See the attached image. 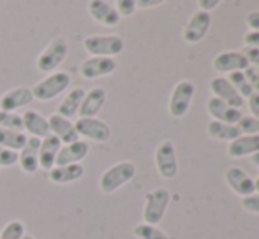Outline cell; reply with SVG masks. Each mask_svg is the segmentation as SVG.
<instances>
[{
    "label": "cell",
    "instance_id": "cell-1",
    "mask_svg": "<svg viewBox=\"0 0 259 239\" xmlns=\"http://www.w3.org/2000/svg\"><path fill=\"white\" fill-rule=\"evenodd\" d=\"M136 176V165L129 160L118 162V164L111 165L101 174L99 188L103 194H115L118 188L125 187L131 183L133 178Z\"/></svg>",
    "mask_w": 259,
    "mask_h": 239
},
{
    "label": "cell",
    "instance_id": "cell-2",
    "mask_svg": "<svg viewBox=\"0 0 259 239\" xmlns=\"http://www.w3.org/2000/svg\"><path fill=\"white\" fill-rule=\"evenodd\" d=\"M71 86V76L65 71H55L48 74L45 79L37 81L32 88V95L34 99L41 100V102H48V100L57 99L60 93Z\"/></svg>",
    "mask_w": 259,
    "mask_h": 239
},
{
    "label": "cell",
    "instance_id": "cell-3",
    "mask_svg": "<svg viewBox=\"0 0 259 239\" xmlns=\"http://www.w3.org/2000/svg\"><path fill=\"white\" fill-rule=\"evenodd\" d=\"M123 39L116 34L104 35H89L83 41V48L90 56H104V58H115L123 51Z\"/></svg>",
    "mask_w": 259,
    "mask_h": 239
},
{
    "label": "cell",
    "instance_id": "cell-4",
    "mask_svg": "<svg viewBox=\"0 0 259 239\" xmlns=\"http://www.w3.org/2000/svg\"><path fill=\"white\" fill-rule=\"evenodd\" d=\"M67 53H69L67 39L58 35V37H53L52 41H50V44L39 53L35 65H37L39 71L45 72V74H52V72H55L58 69V65L65 60Z\"/></svg>",
    "mask_w": 259,
    "mask_h": 239
},
{
    "label": "cell",
    "instance_id": "cell-5",
    "mask_svg": "<svg viewBox=\"0 0 259 239\" xmlns=\"http://www.w3.org/2000/svg\"><path fill=\"white\" fill-rule=\"evenodd\" d=\"M171 195L166 188H154L145 195V208H143V223L148 225H159L162 222L164 215L169 206Z\"/></svg>",
    "mask_w": 259,
    "mask_h": 239
},
{
    "label": "cell",
    "instance_id": "cell-6",
    "mask_svg": "<svg viewBox=\"0 0 259 239\" xmlns=\"http://www.w3.org/2000/svg\"><path fill=\"white\" fill-rule=\"evenodd\" d=\"M155 167L160 178L164 180H173L178 174V158L175 144L169 139H164L159 143L155 150Z\"/></svg>",
    "mask_w": 259,
    "mask_h": 239
},
{
    "label": "cell",
    "instance_id": "cell-7",
    "mask_svg": "<svg viewBox=\"0 0 259 239\" xmlns=\"http://www.w3.org/2000/svg\"><path fill=\"white\" fill-rule=\"evenodd\" d=\"M194 92H196V88L191 81H180L175 86L169 97V106H167L171 116L178 119L187 114L189 107H191V102H192V97H194Z\"/></svg>",
    "mask_w": 259,
    "mask_h": 239
},
{
    "label": "cell",
    "instance_id": "cell-8",
    "mask_svg": "<svg viewBox=\"0 0 259 239\" xmlns=\"http://www.w3.org/2000/svg\"><path fill=\"white\" fill-rule=\"evenodd\" d=\"M76 132L79 137H85L94 143H106L111 137V129L99 118H78L74 122Z\"/></svg>",
    "mask_w": 259,
    "mask_h": 239
},
{
    "label": "cell",
    "instance_id": "cell-9",
    "mask_svg": "<svg viewBox=\"0 0 259 239\" xmlns=\"http://www.w3.org/2000/svg\"><path fill=\"white\" fill-rule=\"evenodd\" d=\"M210 25H211V18L208 13H203V11H198L191 16V20L187 21L184 28V41L187 44H198L205 39V35L210 30Z\"/></svg>",
    "mask_w": 259,
    "mask_h": 239
},
{
    "label": "cell",
    "instance_id": "cell-10",
    "mask_svg": "<svg viewBox=\"0 0 259 239\" xmlns=\"http://www.w3.org/2000/svg\"><path fill=\"white\" fill-rule=\"evenodd\" d=\"M210 92L213 93L215 99L222 100V102L235 107V109H240V107H243V104H245V99H242V97L236 93V90L233 88L231 83H229L228 78H224V76H217V78L210 79Z\"/></svg>",
    "mask_w": 259,
    "mask_h": 239
},
{
    "label": "cell",
    "instance_id": "cell-11",
    "mask_svg": "<svg viewBox=\"0 0 259 239\" xmlns=\"http://www.w3.org/2000/svg\"><path fill=\"white\" fill-rule=\"evenodd\" d=\"M116 71L115 58H104V56H90L79 65V74L83 79H97L103 76H109Z\"/></svg>",
    "mask_w": 259,
    "mask_h": 239
},
{
    "label": "cell",
    "instance_id": "cell-12",
    "mask_svg": "<svg viewBox=\"0 0 259 239\" xmlns=\"http://www.w3.org/2000/svg\"><path fill=\"white\" fill-rule=\"evenodd\" d=\"M34 95H32V88L27 86H16L11 88L0 97V111H9V113H16L20 107H27L32 104Z\"/></svg>",
    "mask_w": 259,
    "mask_h": 239
},
{
    "label": "cell",
    "instance_id": "cell-13",
    "mask_svg": "<svg viewBox=\"0 0 259 239\" xmlns=\"http://www.w3.org/2000/svg\"><path fill=\"white\" fill-rule=\"evenodd\" d=\"M39 148H41V139L28 136L25 146L18 151V164L25 174H34L39 171Z\"/></svg>",
    "mask_w": 259,
    "mask_h": 239
},
{
    "label": "cell",
    "instance_id": "cell-14",
    "mask_svg": "<svg viewBox=\"0 0 259 239\" xmlns=\"http://www.w3.org/2000/svg\"><path fill=\"white\" fill-rule=\"evenodd\" d=\"M226 178V183H228V187L231 188L233 192H235L236 195H240V197H249V195H252L254 192H256V185H254V180L250 178L249 174H247L243 169L240 167H229L228 171H226L224 174Z\"/></svg>",
    "mask_w": 259,
    "mask_h": 239
},
{
    "label": "cell",
    "instance_id": "cell-15",
    "mask_svg": "<svg viewBox=\"0 0 259 239\" xmlns=\"http://www.w3.org/2000/svg\"><path fill=\"white\" fill-rule=\"evenodd\" d=\"M48 125H50V134L57 137L58 141L64 144H71L74 141H79V136L76 132V127L72 119H67L60 114L53 113L52 116L48 118Z\"/></svg>",
    "mask_w": 259,
    "mask_h": 239
},
{
    "label": "cell",
    "instance_id": "cell-16",
    "mask_svg": "<svg viewBox=\"0 0 259 239\" xmlns=\"http://www.w3.org/2000/svg\"><path fill=\"white\" fill-rule=\"evenodd\" d=\"M249 62L242 51H224L213 58V69L221 74H231V72H243L249 69Z\"/></svg>",
    "mask_w": 259,
    "mask_h": 239
},
{
    "label": "cell",
    "instance_id": "cell-17",
    "mask_svg": "<svg viewBox=\"0 0 259 239\" xmlns=\"http://www.w3.org/2000/svg\"><path fill=\"white\" fill-rule=\"evenodd\" d=\"M106 104V90L103 86H94L83 97L81 107L78 111L79 118H97V114L101 113V109Z\"/></svg>",
    "mask_w": 259,
    "mask_h": 239
},
{
    "label": "cell",
    "instance_id": "cell-18",
    "mask_svg": "<svg viewBox=\"0 0 259 239\" xmlns=\"http://www.w3.org/2000/svg\"><path fill=\"white\" fill-rule=\"evenodd\" d=\"M206 111L210 113V116L213 118L215 122L228 123V125H236V123L240 122V118L243 116V114L240 113V109H235V107L228 106L226 102L215 99V97H211L206 102Z\"/></svg>",
    "mask_w": 259,
    "mask_h": 239
},
{
    "label": "cell",
    "instance_id": "cell-19",
    "mask_svg": "<svg viewBox=\"0 0 259 239\" xmlns=\"http://www.w3.org/2000/svg\"><path fill=\"white\" fill-rule=\"evenodd\" d=\"M90 146L87 141L79 139L74 141L71 144H64L58 151V157H57V164L55 165H69V164H79L83 158L89 155Z\"/></svg>",
    "mask_w": 259,
    "mask_h": 239
},
{
    "label": "cell",
    "instance_id": "cell-20",
    "mask_svg": "<svg viewBox=\"0 0 259 239\" xmlns=\"http://www.w3.org/2000/svg\"><path fill=\"white\" fill-rule=\"evenodd\" d=\"M89 14L92 16V20H96L97 23L106 25V27H115L120 21L116 9L109 2H104V0H90Z\"/></svg>",
    "mask_w": 259,
    "mask_h": 239
},
{
    "label": "cell",
    "instance_id": "cell-21",
    "mask_svg": "<svg viewBox=\"0 0 259 239\" xmlns=\"http://www.w3.org/2000/svg\"><path fill=\"white\" fill-rule=\"evenodd\" d=\"M62 148V143L55 136H46L41 139V148H39V169L42 171H52L57 164L58 151Z\"/></svg>",
    "mask_w": 259,
    "mask_h": 239
},
{
    "label": "cell",
    "instance_id": "cell-22",
    "mask_svg": "<svg viewBox=\"0 0 259 239\" xmlns=\"http://www.w3.org/2000/svg\"><path fill=\"white\" fill-rule=\"evenodd\" d=\"M23 118V132L30 134V137H37V139H45L50 136V125L48 118H45L41 113L34 109H28L21 114Z\"/></svg>",
    "mask_w": 259,
    "mask_h": 239
},
{
    "label": "cell",
    "instance_id": "cell-23",
    "mask_svg": "<svg viewBox=\"0 0 259 239\" xmlns=\"http://www.w3.org/2000/svg\"><path fill=\"white\" fill-rule=\"evenodd\" d=\"M85 176V167L81 164L69 165H55L52 171H48V178L55 185H67L81 180Z\"/></svg>",
    "mask_w": 259,
    "mask_h": 239
},
{
    "label": "cell",
    "instance_id": "cell-24",
    "mask_svg": "<svg viewBox=\"0 0 259 239\" xmlns=\"http://www.w3.org/2000/svg\"><path fill=\"white\" fill-rule=\"evenodd\" d=\"M259 153V136H240L228 146L229 158L252 157Z\"/></svg>",
    "mask_w": 259,
    "mask_h": 239
},
{
    "label": "cell",
    "instance_id": "cell-25",
    "mask_svg": "<svg viewBox=\"0 0 259 239\" xmlns=\"http://www.w3.org/2000/svg\"><path fill=\"white\" fill-rule=\"evenodd\" d=\"M85 93H87L85 90L79 88V86L72 88L71 92L64 97V100L60 102V106H58V109H57V114H60V116H64L67 119H72L76 114H78L79 107H81Z\"/></svg>",
    "mask_w": 259,
    "mask_h": 239
},
{
    "label": "cell",
    "instance_id": "cell-26",
    "mask_svg": "<svg viewBox=\"0 0 259 239\" xmlns=\"http://www.w3.org/2000/svg\"><path fill=\"white\" fill-rule=\"evenodd\" d=\"M206 132L211 139L226 141V143H233V141L238 139V137L242 136L236 125H228V123L215 122V119H211V122L206 125Z\"/></svg>",
    "mask_w": 259,
    "mask_h": 239
},
{
    "label": "cell",
    "instance_id": "cell-27",
    "mask_svg": "<svg viewBox=\"0 0 259 239\" xmlns=\"http://www.w3.org/2000/svg\"><path fill=\"white\" fill-rule=\"evenodd\" d=\"M28 136L25 132H18V130H7L0 129V146L7 148L11 151H20L25 146Z\"/></svg>",
    "mask_w": 259,
    "mask_h": 239
},
{
    "label": "cell",
    "instance_id": "cell-28",
    "mask_svg": "<svg viewBox=\"0 0 259 239\" xmlns=\"http://www.w3.org/2000/svg\"><path fill=\"white\" fill-rule=\"evenodd\" d=\"M228 81L231 83V86L236 90V93H238L242 99H249L254 93L243 72H231V74L228 76Z\"/></svg>",
    "mask_w": 259,
    "mask_h": 239
},
{
    "label": "cell",
    "instance_id": "cell-29",
    "mask_svg": "<svg viewBox=\"0 0 259 239\" xmlns=\"http://www.w3.org/2000/svg\"><path fill=\"white\" fill-rule=\"evenodd\" d=\"M134 236L138 239H169L164 230H160L157 225H148V223H140L134 227Z\"/></svg>",
    "mask_w": 259,
    "mask_h": 239
},
{
    "label": "cell",
    "instance_id": "cell-30",
    "mask_svg": "<svg viewBox=\"0 0 259 239\" xmlns=\"http://www.w3.org/2000/svg\"><path fill=\"white\" fill-rule=\"evenodd\" d=\"M0 129L23 132V118H21V114H18V113L0 111Z\"/></svg>",
    "mask_w": 259,
    "mask_h": 239
},
{
    "label": "cell",
    "instance_id": "cell-31",
    "mask_svg": "<svg viewBox=\"0 0 259 239\" xmlns=\"http://www.w3.org/2000/svg\"><path fill=\"white\" fill-rule=\"evenodd\" d=\"M25 223L21 220H11L9 223H6L0 232V239H23L25 236Z\"/></svg>",
    "mask_w": 259,
    "mask_h": 239
},
{
    "label": "cell",
    "instance_id": "cell-32",
    "mask_svg": "<svg viewBox=\"0 0 259 239\" xmlns=\"http://www.w3.org/2000/svg\"><path fill=\"white\" fill-rule=\"evenodd\" d=\"M236 127L242 136H259V119L254 116H242Z\"/></svg>",
    "mask_w": 259,
    "mask_h": 239
},
{
    "label": "cell",
    "instance_id": "cell-33",
    "mask_svg": "<svg viewBox=\"0 0 259 239\" xmlns=\"http://www.w3.org/2000/svg\"><path fill=\"white\" fill-rule=\"evenodd\" d=\"M115 9H116V13H118L120 18H122V16L129 18L138 11L136 0H118V2L115 4Z\"/></svg>",
    "mask_w": 259,
    "mask_h": 239
},
{
    "label": "cell",
    "instance_id": "cell-34",
    "mask_svg": "<svg viewBox=\"0 0 259 239\" xmlns=\"http://www.w3.org/2000/svg\"><path fill=\"white\" fill-rule=\"evenodd\" d=\"M18 164V153L0 146V167H13Z\"/></svg>",
    "mask_w": 259,
    "mask_h": 239
},
{
    "label": "cell",
    "instance_id": "cell-35",
    "mask_svg": "<svg viewBox=\"0 0 259 239\" xmlns=\"http://www.w3.org/2000/svg\"><path fill=\"white\" fill-rule=\"evenodd\" d=\"M242 206L245 211L259 215V194H252V195H249V197H243Z\"/></svg>",
    "mask_w": 259,
    "mask_h": 239
},
{
    "label": "cell",
    "instance_id": "cell-36",
    "mask_svg": "<svg viewBox=\"0 0 259 239\" xmlns=\"http://www.w3.org/2000/svg\"><path fill=\"white\" fill-rule=\"evenodd\" d=\"M243 74H245L247 81H249L250 88H252L254 93H259V71L254 67H249L243 71Z\"/></svg>",
    "mask_w": 259,
    "mask_h": 239
},
{
    "label": "cell",
    "instance_id": "cell-37",
    "mask_svg": "<svg viewBox=\"0 0 259 239\" xmlns=\"http://www.w3.org/2000/svg\"><path fill=\"white\" fill-rule=\"evenodd\" d=\"M242 53L245 55V58H247V62H249L250 67H254V69H257V71H259V49L245 48Z\"/></svg>",
    "mask_w": 259,
    "mask_h": 239
},
{
    "label": "cell",
    "instance_id": "cell-38",
    "mask_svg": "<svg viewBox=\"0 0 259 239\" xmlns=\"http://www.w3.org/2000/svg\"><path fill=\"white\" fill-rule=\"evenodd\" d=\"M243 42H245V48L259 49V32H247Z\"/></svg>",
    "mask_w": 259,
    "mask_h": 239
},
{
    "label": "cell",
    "instance_id": "cell-39",
    "mask_svg": "<svg viewBox=\"0 0 259 239\" xmlns=\"http://www.w3.org/2000/svg\"><path fill=\"white\" fill-rule=\"evenodd\" d=\"M245 21L249 25L250 32H259V11H252V13L247 14Z\"/></svg>",
    "mask_w": 259,
    "mask_h": 239
},
{
    "label": "cell",
    "instance_id": "cell-40",
    "mask_svg": "<svg viewBox=\"0 0 259 239\" xmlns=\"http://www.w3.org/2000/svg\"><path fill=\"white\" fill-rule=\"evenodd\" d=\"M198 6H199V11L210 14V11L217 9V7L221 6V2H219V0H199Z\"/></svg>",
    "mask_w": 259,
    "mask_h": 239
},
{
    "label": "cell",
    "instance_id": "cell-41",
    "mask_svg": "<svg viewBox=\"0 0 259 239\" xmlns=\"http://www.w3.org/2000/svg\"><path fill=\"white\" fill-rule=\"evenodd\" d=\"M249 109H250V116L259 119V93H252L249 97Z\"/></svg>",
    "mask_w": 259,
    "mask_h": 239
},
{
    "label": "cell",
    "instance_id": "cell-42",
    "mask_svg": "<svg viewBox=\"0 0 259 239\" xmlns=\"http://www.w3.org/2000/svg\"><path fill=\"white\" fill-rule=\"evenodd\" d=\"M160 0H138L136 2V7L138 9H148V7H157L160 6Z\"/></svg>",
    "mask_w": 259,
    "mask_h": 239
},
{
    "label": "cell",
    "instance_id": "cell-43",
    "mask_svg": "<svg viewBox=\"0 0 259 239\" xmlns=\"http://www.w3.org/2000/svg\"><path fill=\"white\" fill-rule=\"evenodd\" d=\"M250 160H252V164L256 165V167H259V153L252 155V157H250Z\"/></svg>",
    "mask_w": 259,
    "mask_h": 239
},
{
    "label": "cell",
    "instance_id": "cell-44",
    "mask_svg": "<svg viewBox=\"0 0 259 239\" xmlns=\"http://www.w3.org/2000/svg\"><path fill=\"white\" fill-rule=\"evenodd\" d=\"M254 185H256V192H259V178L254 180Z\"/></svg>",
    "mask_w": 259,
    "mask_h": 239
},
{
    "label": "cell",
    "instance_id": "cell-45",
    "mask_svg": "<svg viewBox=\"0 0 259 239\" xmlns=\"http://www.w3.org/2000/svg\"><path fill=\"white\" fill-rule=\"evenodd\" d=\"M23 239H35V237H34V236H30V234H25Z\"/></svg>",
    "mask_w": 259,
    "mask_h": 239
}]
</instances>
